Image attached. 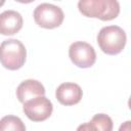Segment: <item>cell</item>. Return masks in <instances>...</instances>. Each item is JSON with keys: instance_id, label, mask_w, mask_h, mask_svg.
<instances>
[{"instance_id": "1", "label": "cell", "mask_w": 131, "mask_h": 131, "mask_svg": "<svg viewBox=\"0 0 131 131\" xmlns=\"http://www.w3.org/2000/svg\"><path fill=\"white\" fill-rule=\"evenodd\" d=\"M78 8L83 15L101 20H112L120 13V4L116 0H81Z\"/></svg>"}, {"instance_id": "2", "label": "cell", "mask_w": 131, "mask_h": 131, "mask_svg": "<svg viewBox=\"0 0 131 131\" xmlns=\"http://www.w3.org/2000/svg\"><path fill=\"white\" fill-rule=\"evenodd\" d=\"M27 58V49L17 39H7L0 44V62L10 71L20 69Z\"/></svg>"}, {"instance_id": "3", "label": "cell", "mask_w": 131, "mask_h": 131, "mask_svg": "<svg viewBox=\"0 0 131 131\" xmlns=\"http://www.w3.org/2000/svg\"><path fill=\"white\" fill-rule=\"evenodd\" d=\"M126 33L119 26L103 27L97 35V43L102 52L116 55L123 51L126 45Z\"/></svg>"}, {"instance_id": "4", "label": "cell", "mask_w": 131, "mask_h": 131, "mask_svg": "<svg viewBox=\"0 0 131 131\" xmlns=\"http://www.w3.org/2000/svg\"><path fill=\"white\" fill-rule=\"evenodd\" d=\"M33 16L36 24L44 29L57 28L62 24L64 18L62 9L50 3L39 4L35 8Z\"/></svg>"}, {"instance_id": "5", "label": "cell", "mask_w": 131, "mask_h": 131, "mask_svg": "<svg viewBox=\"0 0 131 131\" xmlns=\"http://www.w3.org/2000/svg\"><path fill=\"white\" fill-rule=\"evenodd\" d=\"M69 56L75 66L82 69L90 68L96 61V52L93 46L83 41H77L71 44Z\"/></svg>"}, {"instance_id": "6", "label": "cell", "mask_w": 131, "mask_h": 131, "mask_svg": "<svg viewBox=\"0 0 131 131\" xmlns=\"http://www.w3.org/2000/svg\"><path fill=\"white\" fill-rule=\"evenodd\" d=\"M23 111L31 121L42 122L51 116L53 105L52 102L45 96H38L26 101L24 103Z\"/></svg>"}, {"instance_id": "7", "label": "cell", "mask_w": 131, "mask_h": 131, "mask_svg": "<svg viewBox=\"0 0 131 131\" xmlns=\"http://www.w3.org/2000/svg\"><path fill=\"white\" fill-rule=\"evenodd\" d=\"M55 96L59 103L63 105H74L82 99L83 91L78 84L67 82L57 87Z\"/></svg>"}, {"instance_id": "8", "label": "cell", "mask_w": 131, "mask_h": 131, "mask_svg": "<svg viewBox=\"0 0 131 131\" xmlns=\"http://www.w3.org/2000/svg\"><path fill=\"white\" fill-rule=\"evenodd\" d=\"M23 28V16L15 10H5L0 13V34L14 35Z\"/></svg>"}, {"instance_id": "9", "label": "cell", "mask_w": 131, "mask_h": 131, "mask_svg": "<svg viewBox=\"0 0 131 131\" xmlns=\"http://www.w3.org/2000/svg\"><path fill=\"white\" fill-rule=\"evenodd\" d=\"M44 86L41 84V82L33 79L23 81L16 88V97L21 103H25L26 101L38 96H44Z\"/></svg>"}, {"instance_id": "10", "label": "cell", "mask_w": 131, "mask_h": 131, "mask_svg": "<svg viewBox=\"0 0 131 131\" xmlns=\"http://www.w3.org/2000/svg\"><path fill=\"white\" fill-rule=\"evenodd\" d=\"M0 131H26V126L18 117L8 115L0 120Z\"/></svg>"}, {"instance_id": "11", "label": "cell", "mask_w": 131, "mask_h": 131, "mask_svg": "<svg viewBox=\"0 0 131 131\" xmlns=\"http://www.w3.org/2000/svg\"><path fill=\"white\" fill-rule=\"evenodd\" d=\"M94 124L98 131H113V120L105 114H96L90 121Z\"/></svg>"}, {"instance_id": "12", "label": "cell", "mask_w": 131, "mask_h": 131, "mask_svg": "<svg viewBox=\"0 0 131 131\" xmlns=\"http://www.w3.org/2000/svg\"><path fill=\"white\" fill-rule=\"evenodd\" d=\"M76 131H98L97 128L94 126L93 123L91 122H87V123H83L81 124Z\"/></svg>"}, {"instance_id": "13", "label": "cell", "mask_w": 131, "mask_h": 131, "mask_svg": "<svg viewBox=\"0 0 131 131\" xmlns=\"http://www.w3.org/2000/svg\"><path fill=\"white\" fill-rule=\"evenodd\" d=\"M130 121H126V122H124L121 126H120V128H119V131H130Z\"/></svg>"}, {"instance_id": "14", "label": "cell", "mask_w": 131, "mask_h": 131, "mask_svg": "<svg viewBox=\"0 0 131 131\" xmlns=\"http://www.w3.org/2000/svg\"><path fill=\"white\" fill-rule=\"evenodd\" d=\"M4 4V1H0V6H2Z\"/></svg>"}]
</instances>
